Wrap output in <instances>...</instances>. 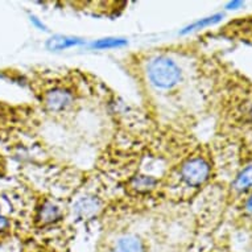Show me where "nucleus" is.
<instances>
[{"label":"nucleus","instance_id":"obj_1","mask_svg":"<svg viewBox=\"0 0 252 252\" xmlns=\"http://www.w3.org/2000/svg\"><path fill=\"white\" fill-rule=\"evenodd\" d=\"M145 73L149 83L160 90H172L182 79L180 65L166 56H156L151 58Z\"/></svg>","mask_w":252,"mask_h":252},{"label":"nucleus","instance_id":"obj_2","mask_svg":"<svg viewBox=\"0 0 252 252\" xmlns=\"http://www.w3.org/2000/svg\"><path fill=\"white\" fill-rule=\"evenodd\" d=\"M211 176V162L206 156L195 155L182 162L180 177L189 188H199L205 185Z\"/></svg>","mask_w":252,"mask_h":252},{"label":"nucleus","instance_id":"obj_3","mask_svg":"<svg viewBox=\"0 0 252 252\" xmlns=\"http://www.w3.org/2000/svg\"><path fill=\"white\" fill-rule=\"evenodd\" d=\"M74 102V96L70 91L63 87H53L44 95V106L52 114L66 111Z\"/></svg>","mask_w":252,"mask_h":252},{"label":"nucleus","instance_id":"obj_4","mask_svg":"<svg viewBox=\"0 0 252 252\" xmlns=\"http://www.w3.org/2000/svg\"><path fill=\"white\" fill-rule=\"evenodd\" d=\"M110 252H147V246L136 234H123L114 240Z\"/></svg>","mask_w":252,"mask_h":252},{"label":"nucleus","instance_id":"obj_5","mask_svg":"<svg viewBox=\"0 0 252 252\" xmlns=\"http://www.w3.org/2000/svg\"><path fill=\"white\" fill-rule=\"evenodd\" d=\"M61 218V210L57 205H54L50 201L42 202V205L37 209L36 214V222L40 226H49V224L56 223Z\"/></svg>","mask_w":252,"mask_h":252},{"label":"nucleus","instance_id":"obj_6","mask_svg":"<svg viewBox=\"0 0 252 252\" xmlns=\"http://www.w3.org/2000/svg\"><path fill=\"white\" fill-rule=\"evenodd\" d=\"M232 190L242 194V193H247L252 189V164H248L244 166L243 169L240 170L239 173L236 174L235 180L232 181Z\"/></svg>","mask_w":252,"mask_h":252},{"label":"nucleus","instance_id":"obj_7","mask_svg":"<svg viewBox=\"0 0 252 252\" xmlns=\"http://www.w3.org/2000/svg\"><path fill=\"white\" fill-rule=\"evenodd\" d=\"M99 209V202L94 197H86V198L79 199L75 203L74 211L79 218H89L91 215H94Z\"/></svg>","mask_w":252,"mask_h":252},{"label":"nucleus","instance_id":"obj_8","mask_svg":"<svg viewBox=\"0 0 252 252\" xmlns=\"http://www.w3.org/2000/svg\"><path fill=\"white\" fill-rule=\"evenodd\" d=\"M83 40L77 37H69V36H54L46 42V48L49 50H65L67 48L81 45Z\"/></svg>","mask_w":252,"mask_h":252},{"label":"nucleus","instance_id":"obj_9","mask_svg":"<svg viewBox=\"0 0 252 252\" xmlns=\"http://www.w3.org/2000/svg\"><path fill=\"white\" fill-rule=\"evenodd\" d=\"M127 45V41L124 38H115V37H107L100 38L98 41L93 42L91 48L94 49H115V48H122V46Z\"/></svg>","mask_w":252,"mask_h":252},{"label":"nucleus","instance_id":"obj_10","mask_svg":"<svg viewBox=\"0 0 252 252\" xmlns=\"http://www.w3.org/2000/svg\"><path fill=\"white\" fill-rule=\"evenodd\" d=\"M156 180L152 176H137L132 180V185L139 191H148L156 185Z\"/></svg>","mask_w":252,"mask_h":252},{"label":"nucleus","instance_id":"obj_11","mask_svg":"<svg viewBox=\"0 0 252 252\" xmlns=\"http://www.w3.org/2000/svg\"><path fill=\"white\" fill-rule=\"evenodd\" d=\"M219 17L220 15H217V16H213V17H207V19H201V20L195 21L193 24H190L188 28H185V31H182V33H188V32H191V31H195V29H202L207 25H211L217 23L219 20Z\"/></svg>","mask_w":252,"mask_h":252},{"label":"nucleus","instance_id":"obj_12","mask_svg":"<svg viewBox=\"0 0 252 252\" xmlns=\"http://www.w3.org/2000/svg\"><path fill=\"white\" fill-rule=\"evenodd\" d=\"M9 230V220L5 218L1 210H0V235H3Z\"/></svg>","mask_w":252,"mask_h":252},{"label":"nucleus","instance_id":"obj_13","mask_svg":"<svg viewBox=\"0 0 252 252\" xmlns=\"http://www.w3.org/2000/svg\"><path fill=\"white\" fill-rule=\"evenodd\" d=\"M244 213H246V215H248L250 218L252 219V194L248 197L246 201H244Z\"/></svg>","mask_w":252,"mask_h":252},{"label":"nucleus","instance_id":"obj_14","mask_svg":"<svg viewBox=\"0 0 252 252\" xmlns=\"http://www.w3.org/2000/svg\"><path fill=\"white\" fill-rule=\"evenodd\" d=\"M29 19H31V23H32L34 27H37V28L41 29V31H46V27L44 25V23H42V21L38 19V17H36L34 15H31V16H29Z\"/></svg>","mask_w":252,"mask_h":252},{"label":"nucleus","instance_id":"obj_15","mask_svg":"<svg viewBox=\"0 0 252 252\" xmlns=\"http://www.w3.org/2000/svg\"><path fill=\"white\" fill-rule=\"evenodd\" d=\"M34 252H45V251H34Z\"/></svg>","mask_w":252,"mask_h":252}]
</instances>
